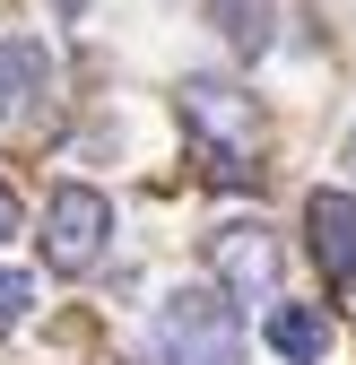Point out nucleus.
<instances>
[{
	"instance_id": "6",
	"label": "nucleus",
	"mask_w": 356,
	"mask_h": 365,
	"mask_svg": "<svg viewBox=\"0 0 356 365\" xmlns=\"http://www.w3.org/2000/svg\"><path fill=\"white\" fill-rule=\"evenodd\" d=\"M330 339H339V331H330L322 304H270V348H278L287 365H322Z\"/></svg>"
},
{
	"instance_id": "3",
	"label": "nucleus",
	"mask_w": 356,
	"mask_h": 365,
	"mask_svg": "<svg viewBox=\"0 0 356 365\" xmlns=\"http://www.w3.org/2000/svg\"><path fill=\"white\" fill-rule=\"evenodd\" d=\"M113 244V200L96 182H61L53 200H43V261L61 269V279H87V269L105 261Z\"/></svg>"
},
{
	"instance_id": "4",
	"label": "nucleus",
	"mask_w": 356,
	"mask_h": 365,
	"mask_svg": "<svg viewBox=\"0 0 356 365\" xmlns=\"http://www.w3.org/2000/svg\"><path fill=\"white\" fill-rule=\"evenodd\" d=\"M209 269H217V304L226 313H270L278 304V235L261 226H217L209 235Z\"/></svg>"
},
{
	"instance_id": "12",
	"label": "nucleus",
	"mask_w": 356,
	"mask_h": 365,
	"mask_svg": "<svg viewBox=\"0 0 356 365\" xmlns=\"http://www.w3.org/2000/svg\"><path fill=\"white\" fill-rule=\"evenodd\" d=\"M347 174H356V130H347Z\"/></svg>"
},
{
	"instance_id": "9",
	"label": "nucleus",
	"mask_w": 356,
	"mask_h": 365,
	"mask_svg": "<svg viewBox=\"0 0 356 365\" xmlns=\"http://www.w3.org/2000/svg\"><path fill=\"white\" fill-rule=\"evenodd\" d=\"M26 304H35V279H26V269H0V331H18Z\"/></svg>"
},
{
	"instance_id": "1",
	"label": "nucleus",
	"mask_w": 356,
	"mask_h": 365,
	"mask_svg": "<svg viewBox=\"0 0 356 365\" xmlns=\"http://www.w3.org/2000/svg\"><path fill=\"white\" fill-rule=\"evenodd\" d=\"M174 113H183L209 182L244 192V182L261 174V165H252V157H261V105H252V96H235L226 78H183V87H174Z\"/></svg>"
},
{
	"instance_id": "2",
	"label": "nucleus",
	"mask_w": 356,
	"mask_h": 365,
	"mask_svg": "<svg viewBox=\"0 0 356 365\" xmlns=\"http://www.w3.org/2000/svg\"><path fill=\"white\" fill-rule=\"evenodd\" d=\"M157 348L165 365H244V322L217 304V287H174L157 313Z\"/></svg>"
},
{
	"instance_id": "10",
	"label": "nucleus",
	"mask_w": 356,
	"mask_h": 365,
	"mask_svg": "<svg viewBox=\"0 0 356 365\" xmlns=\"http://www.w3.org/2000/svg\"><path fill=\"white\" fill-rule=\"evenodd\" d=\"M9 226H18V200H9V182H0V235H9Z\"/></svg>"
},
{
	"instance_id": "7",
	"label": "nucleus",
	"mask_w": 356,
	"mask_h": 365,
	"mask_svg": "<svg viewBox=\"0 0 356 365\" xmlns=\"http://www.w3.org/2000/svg\"><path fill=\"white\" fill-rule=\"evenodd\" d=\"M209 18H217V35H226L244 61H261L278 43V0H209Z\"/></svg>"
},
{
	"instance_id": "11",
	"label": "nucleus",
	"mask_w": 356,
	"mask_h": 365,
	"mask_svg": "<svg viewBox=\"0 0 356 365\" xmlns=\"http://www.w3.org/2000/svg\"><path fill=\"white\" fill-rule=\"evenodd\" d=\"M0 113H9V70H0Z\"/></svg>"
},
{
	"instance_id": "5",
	"label": "nucleus",
	"mask_w": 356,
	"mask_h": 365,
	"mask_svg": "<svg viewBox=\"0 0 356 365\" xmlns=\"http://www.w3.org/2000/svg\"><path fill=\"white\" fill-rule=\"evenodd\" d=\"M304 244H313L322 279L347 287L356 279V200L347 192H313V200H304Z\"/></svg>"
},
{
	"instance_id": "8",
	"label": "nucleus",
	"mask_w": 356,
	"mask_h": 365,
	"mask_svg": "<svg viewBox=\"0 0 356 365\" xmlns=\"http://www.w3.org/2000/svg\"><path fill=\"white\" fill-rule=\"evenodd\" d=\"M0 70H9V96H43V87H53V53H43L35 35H18L9 53H0Z\"/></svg>"
}]
</instances>
